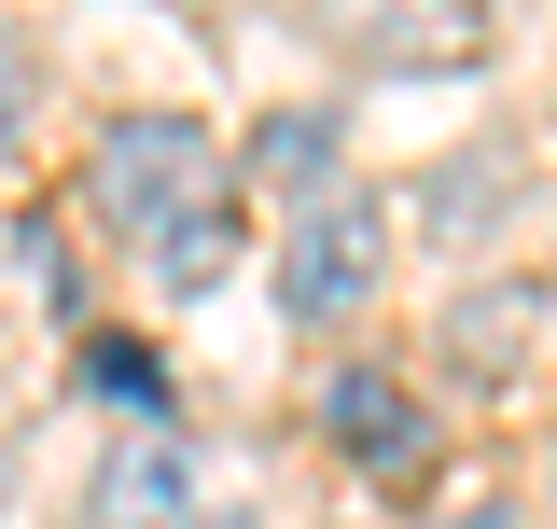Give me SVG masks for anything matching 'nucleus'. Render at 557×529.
<instances>
[{
	"label": "nucleus",
	"mask_w": 557,
	"mask_h": 529,
	"mask_svg": "<svg viewBox=\"0 0 557 529\" xmlns=\"http://www.w3.org/2000/svg\"><path fill=\"white\" fill-rule=\"evenodd\" d=\"M98 209L196 293L209 264H223V153H209V126H182V112L112 126V139H98Z\"/></svg>",
	"instance_id": "obj_1"
},
{
	"label": "nucleus",
	"mask_w": 557,
	"mask_h": 529,
	"mask_svg": "<svg viewBox=\"0 0 557 529\" xmlns=\"http://www.w3.org/2000/svg\"><path fill=\"white\" fill-rule=\"evenodd\" d=\"M391 264V209H362V196H321L307 223H293V251H278V307L293 321H335L348 293Z\"/></svg>",
	"instance_id": "obj_2"
},
{
	"label": "nucleus",
	"mask_w": 557,
	"mask_h": 529,
	"mask_svg": "<svg viewBox=\"0 0 557 529\" xmlns=\"http://www.w3.org/2000/svg\"><path fill=\"white\" fill-rule=\"evenodd\" d=\"M321 418H335L348 473H376V488H418V473H432V418H418V391H391V377H335Z\"/></svg>",
	"instance_id": "obj_3"
},
{
	"label": "nucleus",
	"mask_w": 557,
	"mask_h": 529,
	"mask_svg": "<svg viewBox=\"0 0 557 529\" xmlns=\"http://www.w3.org/2000/svg\"><path fill=\"white\" fill-rule=\"evenodd\" d=\"M251 168H265V182H321V168H335V126H321V112H278V126L251 139Z\"/></svg>",
	"instance_id": "obj_4"
},
{
	"label": "nucleus",
	"mask_w": 557,
	"mask_h": 529,
	"mask_svg": "<svg viewBox=\"0 0 557 529\" xmlns=\"http://www.w3.org/2000/svg\"><path fill=\"white\" fill-rule=\"evenodd\" d=\"M168 502H182V473H153V460H139V473H112V516H126V529H153Z\"/></svg>",
	"instance_id": "obj_5"
},
{
	"label": "nucleus",
	"mask_w": 557,
	"mask_h": 529,
	"mask_svg": "<svg viewBox=\"0 0 557 529\" xmlns=\"http://www.w3.org/2000/svg\"><path fill=\"white\" fill-rule=\"evenodd\" d=\"M84 377H98V391H112V404H153V362H139V348H98Z\"/></svg>",
	"instance_id": "obj_6"
},
{
	"label": "nucleus",
	"mask_w": 557,
	"mask_h": 529,
	"mask_svg": "<svg viewBox=\"0 0 557 529\" xmlns=\"http://www.w3.org/2000/svg\"><path fill=\"white\" fill-rule=\"evenodd\" d=\"M446 529H516V502H474V516H446Z\"/></svg>",
	"instance_id": "obj_7"
},
{
	"label": "nucleus",
	"mask_w": 557,
	"mask_h": 529,
	"mask_svg": "<svg viewBox=\"0 0 557 529\" xmlns=\"http://www.w3.org/2000/svg\"><path fill=\"white\" fill-rule=\"evenodd\" d=\"M0 139H14V57H0Z\"/></svg>",
	"instance_id": "obj_8"
}]
</instances>
